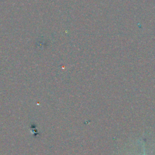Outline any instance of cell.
<instances>
[{
  "label": "cell",
  "instance_id": "cell-1",
  "mask_svg": "<svg viewBox=\"0 0 155 155\" xmlns=\"http://www.w3.org/2000/svg\"><path fill=\"white\" fill-rule=\"evenodd\" d=\"M143 155H145V148H143Z\"/></svg>",
  "mask_w": 155,
  "mask_h": 155
}]
</instances>
